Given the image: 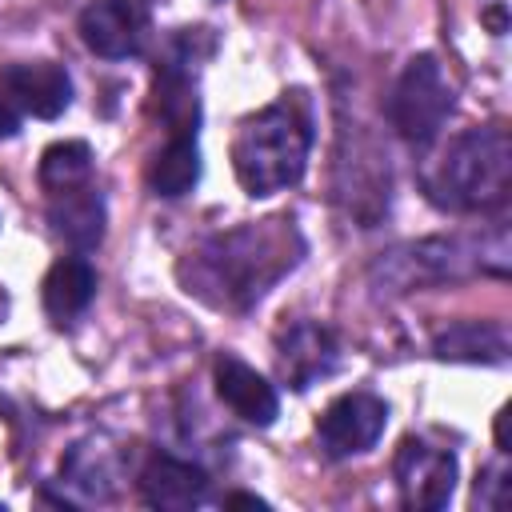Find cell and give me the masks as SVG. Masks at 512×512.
Here are the masks:
<instances>
[{"label": "cell", "mask_w": 512, "mask_h": 512, "mask_svg": "<svg viewBox=\"0 0 512 512\" xmlns=\"http://www.w3.org/2000/svg\"><path fill=\"white\" fill-rule=\"evenodd\" d=\"M488 260L496 272H508L504 240L488 248L484 240H464V236H424V240H408L380 252L376 264L368 268V280L376 292L400 296V292H420V288L480 272Z\"/></svg>", "instance_id": "277c9868"}, {"label": "cell", "mask_w": 512, "mask_h": 512, "mask_svg": "<svg viewBox=\"0 0 512 512\" xmlns=\"http://www.w3.org/2000/svg\"><path fill=\"white\" fill-rule=\"evenodd\" d=\"M0 88L16 108H24L36 120H56L72 104V76L52 60L4 64L0 68Z\"/></svg>", "instance_id": "9c48e42d"}, {"label": "cell", "mask_w": 512, "mask_h": 512, "mask_svg": "<svg viewBox=\"0 0 512 512\" xmlns=\"http://www.w3.org/2000/svg\"><path fill=\"white\" fill-rule=\"evenodd\" d=\"M96 296V268L84 260V256H60L44 284H40V300H44V312L56 320V324H68L76 320Z\"/></svg>", "instance_id": "5bb4252c"}, {"label": "cell", "mask_w": 512, "mask_h": 512, "mask_svg": "<svg viewBox=\"0 0 512 512\" xmlns=\"http://www.w3.org/2000/svg\"><path fill=\"white\" fill-rule=\"evenodd\" d=\"M452 104H456V96H452V84H448L440 60L420 52L404 64V72L388 96V120L408 144L424 148L440 136Z\"/></svg>", "instance_id": "5b68a950"}, {"label": "cell", "mask_w": 512, "mask_h": 512, "mask_svg": "<svg viewBox=\"0 0 512 512\" xmlns=\"http://www.w3.org/2000/svg\"><path fill=\"white\" fill-rule=\"evenodd\" d=\"M48 224L52 232L76 248V252H92L100 248L104 240V224H108V208H104V196L88 184H76V188H60V192H48Z\"/></svg>", "instance_id": "7c38bea8"}, {"label": "cell", "mask_w": 512, "mask_h": 512, "mask_svg": "<svg viewBox=\"0 0 512 512\" xmlns=\"http://www.w3.org/2000/svg\"><path fill=\"white\" fill-rule=\"evenodd\" d=\"M212 380H216L220 400H224L244 424L268 428V424L280 416V396H276V388H272L252 364H244L240 356L220 352L216 364H212Z\"/></svg>", "instance_id": "30bf717a"}, {"label": "cell", "mask_w": 512, "mask_h": 512, "mask_svg": "<svg viewBox=\"0 0 512 512\" xmlns=\"http://www.w3.org/2000/svg\"><path fill=\"white\" fill-rule=\"evenodd\" d=\"M440 360H468V364H504L508 360V328L492 320H460L436 336Z\"/></svg>", "instance_id": "9a60e30c"}, {"label": "cell", "mask_w": 512, "mask_h": 512, "mask_svg": "<svg viewBox=\"0 0 512 512\" xmlns=\"http://www.w3.org/2000/svg\"><path fill=\"white\" fill-rule=\"evenodd\" d=\"M8 304H12V300H8V292H4V284H0V324H4V316H8Z\"/></svg>", "instance_id": "d4e9b609"}, {"label": "cell", "mask_w": 512, "mask_h": 512, "mask_svg": "<svg viewBox=\"0 0 512 512\" xmlns=\"http://www.w3.org/2000/svg\"><path fill=\"white\" fill-rule=\"evenodd\" d=\"M336 364H340V344H336L332 328H324V324L300 320L276 336V368H280L284 384L296 392L332 376Z\"/></svg>", "instance_id": "ba28073f"}, {"label": "cell", "mask_w": 512, "mask_h": 512, "mask_svg": "<svg viewBox=\"0 0 512 512\" xmlns=\"http://www.w3.org/2000/svg\"><path fill=\"white\" fill-rule=\"evenodd\" d=\"M200 180V148L196 136H168V144L148 164V188L164 200H180Z\"/></svg>", "instance_id": "e0dca14e"}, {"label": "cell", "mask_w": 512, "mask_h": 512, "mask_svg": "<svg viewBox=\"0 0 512 512\" xmlns=\"http://www.w3.org/2000/svg\"><path fill=\"white\" fill-rule=\"evenodd\" d=\"M484 20L492 24V32H496V36L508 28V20H504V8H488V12H484Z\"/></svg>", "instance_id": "603a6c76"}, {"label": "cell", "mask_w": 512, "mask_h": 512, "mask_svg": "<svg viewBox=\"0 0 512 512\" xmlns=\"http://www.w3.org/2000/svg\"><path fill=\"white\" fill-rule=\"evenodd\" d=\"M140 496L148 508H160V512H188L196 504H204L208 496V476L204 468L180 460V456H168V452H156L148 456V464L140 468Z\"/></svg>", "instance_id": "8fae6325"}, {"label": "cell", "mask_w": 512, "mask_h": 512, "mask_svg": "<svg viewBox=\"0 0 512 512\" xmlns=\"http://www.w3.org/2000/svg\"><path fill=\"white\" fill-rule=\"evenodd\" d=\"M392 476H396V488H400V500L416 512H440L452 492H456V456L448 448H432L416 436H408L400 448H396V460H392Z\"/></svg>", "instance_id": "52a82bcc"}, {"label": "cell", "mask_w": 512, "mask_h": 512, "mask_svg": "<svg viewBox=\"0 0 512 512\" xmlns=\"http://www.w3.org/2000/svg\"><path fill=\"white\" fill-rule=\"evenodd\" d=\"M20 132V112H16V104L8 100V96H0V136L8 140V136H16Z\"/></svg>", "instance_id": "ffe728a7"}, {"label": "cell", "mask_w": 512, "mask_h": 512, "mask_svg": "<svg viewBox=\"0 0 512 512\" xmlns=\"http://www.w3.org/2000/svg\"><path fill=\"white\" fill-rule=\"evenodd\" d=\"M496 448H500V456L512 452V444H508V408L496 412Z\"/></svg>", "instance_id": "44dd1931"}, {"label": "cell", "mask_w": 512, "mask_h": 512, "mask_svg": "<svg viewBox=\"0 0 512 512\" xmlns=\"http://www.w3.org/2000/svg\"><path fill=\"white\" fill-rule=\"evenodd\" d=\"M508 496H512L508 468H504V464L484 468L480 480H476V504H480V508H492V512H504V508H508Z\"/></svg>", "instance_id": "d6986e66"}, {"label": "cell", "mask_w": 512, "mask_h": 512, "mask_svg": "<svg viewBox=\"0 0 512 512\" xmlns=\"http://www.w3.org/2000/svg\"><path fill=\"white\" fill-rule=\"evenodd\" d=\"M152 108L160 112L168 136H196L200 128V96L192 76L180 64H160L152 84Z\"/></svg>", "instance_id": "2e32d148"}, {"label": "cell", "mask_w": 512, "mask_h": 512, "mask_svg": "<svg viewBox=\"0 0 512 512\" xmlns=\"http://www.w3.org/2000/svg\"><path fill=\"white\" fill-rule=\"evenodd\" d=\"M384 424H388V404L380 396L344 392L316 420V440L328 460H348V456L376 448V440L384 436Z\"/></svg>", "instance_id": "8992f818"}, {"label": "cell", "mask_w": 512, "mask_h": 512, "mask_svg": "<svg viewBox=\"0 0 512 512\" xmlns=\"http://www.w3.org/2000/svg\"><path fill=\"white\" fill-rule=\"evenodd\" d=\"M92 180V148L84 140H56L40 156V184L44 192L76 188Z\"/></svg>", "instance_id": "ac0fdd59"}, {"label": "cell", "mask_w": 512, "mask_h": 512, "mask_svg": "<svg viewBox=\"0 0 512 512\" xmlns=\"http://www.w3.org/2000/svg\"><path fill=\"white\" fill-rule=\"evenodd\" d=\"M0 508H4V504H0Z\"/></svg>", "instance_id": "484cf974"}, {"label": "cell", "mask_w": 512, "mask_h": 512, "mask_svg": "<svg viewBox=\"0 0 512 512\" xmlns=\"http://www.w3.org/2000/svg\"><path fill=\"white\" fill-rule=\"evenodd\" d=\"M304 252L292 220H260L208 236L180 260V284L188 296L212 308H248L256 304L284 272L296 268Z\"/></svg>", "instance_id": "6da1fadb"}, {"label": "cell", "mask_w": 512, "mask_h": 512, "mask_svg": "<svg viewBox=\"0 0 512 512\" xmlns=\"http://www.w3.org/2000/svg\"><path fill=\"white\" fill-rule=\"evenodd\" d=\"M116 4H124L128 12H136V16H144V20H148V8H152V0H116Z\"/></svg>", "instance_id": "cb8c5ba5"}, {"label": "cell", "mask_w": 512, "mask_h": 512, "mask_svg": "<svg viewBox=\"0 0 512 512\" xmlns=\"http://www.w3.org/2000/svg\"><path fill=\"white\" fill-rule=\"evenodd\" d=\"M80 40L104 60H128L144 44V16L128 12L116 0H92L80 12Z\"/></svg>", "instance_id": "4fadbf2b"}, {"label": "cell", "mask_w": 512, "mask_h": 512, "mask_svg": "<svg viewBox=\"0 0 512 512\" xmlns=\"http://www.w3.org/2000/svg\"><path fill=\"white\" fill-rule=\"evenodd\" d=\"M420 180L444 212H492L512 192V140L504 128H468L448 140Z\"/></svg>", "instance_id": "3957f363"}, {"label": "cell", "mask_w": 512, "mask_h": 512, "mask_svg": "<svg viewBox=\"0 0 512 512\" xmlns=\"http://www.w3.org/2000/svg\"><path fill=\"white\" fill-rule=\"evenodd\" d=\"M224 508H268V500H260V496H252V492H232V496L224 500Z\"/></svg>", "instance_id": "7402d4cb"}, {"label": "cell", "mask_w": 512, "mask_h": 512, "mask_svg": "<svg viewBox=\"0 0 512 512\" xmlns=\"http://www.w3.org/2000/svg\"><path fill=\"white\" fill-rule=\"evenodd\" d=\"M312 148V116L300 92H284V100L240 120L232 140V172L240 188L256 200L292 188L308 168Z\"/></svg>", "instance_id": "7a4b0ae2"}]
</instances>
